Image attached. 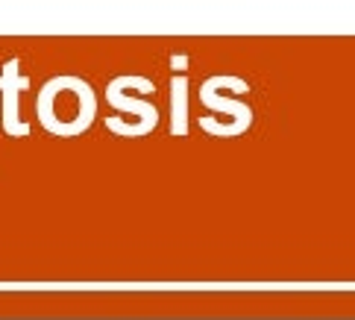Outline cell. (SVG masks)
I'll list each match as a JSON object with an SVG mask.
<instances>
[{"label":"cell","instance_id":"obj_1","mask_svg":"<svg viewBox=\"0 0 355 320\" xmlns=\"http://www.w3.org/2000/svg\"><path fill=\"white\" fill-rule=\"evenodd\" d=\"M39 112H42L47 130L62 133V135L83 133L94 118V94L83 80L62 76V80L50 83L44 88Z\"/></svg>","mask_w":355,"mask_h":320}]
</instances>
